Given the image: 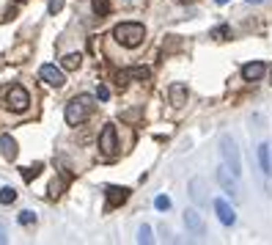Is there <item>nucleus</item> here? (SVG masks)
<instances>
[{
	"label": "nucleus",
	"mask_w": 272,
	"mask_h": 245,
	"mask_svg": "<svg viewBox=\"0 0 272 245\" xmlns=\"http://www.w3.org/2000/svg\"><path fill=\"white\" fill-rule=\"evenodd\" d=\"M64 3H66V0H50V8H47V11H50V14H58L61 8H64Z\"/></svg>",
	"instance_id": "a878e982"
},
{
	"label": "nucleus",
	"mask_w": 272,
	"mask_h": 245,
	"mask_svg": "<svg viewBox=\"0 0 272 245\" xmlns=\"http://www.w3.org/2000/svg\"><path fill=\"white\" fill-rule=\"evenodd\" d=\"M179 3H193V0H179Z\"/></svg>",
	"instance_id": "c756f323"
},
{
	"label": "nucleus",
	"mask_w": 272,
	"mask_h": 245,
	"mask_svg": "<svg viewBox=\"0 0 272 245\" xmlns=\"http://www.w3.org/2000/svg\"><path fill=\"white\" fill-rule=\"evenodd\" d=\"M220 155H223V163L231 168V171L237 173H242V157H239V149H237V141L231 135H223L220 138Z\"/></svg>",
	"instance_id": "20e7f679"
},
{
	"label": "nucleus",
	"mask_w": 272,
	"mask_h": 245,
	"mask_svg": "<svg viewBox=\"0 0 272 245\" xmlns=\"http://www.w3.org/2000/svg\"><path fill=\"white\" fill-rule=\"evenodd\" d=\"M19 223H25V226H30V223H36V212H30V209H25V212H19L17 218Z\"/></svg>",
	"instance_id": "4be33fe9"
},
{
	"label": "nucleus",
	"mask_w": 272,
	"mask_h": 245,
	"mask_svg": "<svg viewBox=\"0 0 272 245\" xmlns=\"http://www.w3.org/2000/svg\"><path fill=\"white\" fill-rule=\"evenodd\" d=\"M237 179H239V176H237L234 171H231V168L225 165V163L217 168V182H220V187H223V190L228 193L231 198H237V196H239V185H237Z\"/></svg>",
	"instance_id": "423d86ee"
},
{
	"label": "nucleus",
	"mask_w": 272,
	"mask_h": 245,
	"mask_svg": "<svg viewBox=\"0 0 272 245\" xmlns=\"http://www.w3.org/2000/svg\"><path fill=\"white\" fill-rule=\"evenodd\" d=\"M154 207L160 209V212H168V209H171V198H168V196H157V198H154Z\"/></svg>",
	"instance_id": "412c9836"
},
{
	"label": "nucleus",
	"mask_w": 272,
	"mask_h": 245,
	"mask_svg": "<svg viewBox=\"0 0 272 245\" xmlns=\"http://www.w3.org/2000/svg\"><path fill=\"white\" fill-rule=\"evenodd\" d=\"M17 141H14L11 135H0V152H3V157L6 160H17Z\"/></svg>",
	"instance_id": "2eb2a0df"
},
{
	"label": "nucleus",
	"mask_w": 272,
	"mask_h": 245,
	"mask_svg": "<svg viewBox=\"0 0 272 245\" xmlns=\"http://www.w3.org/2000/svg\"><path fill=\"white\" fill-rule=\"evenodd\" d=\"M264 72H267L264 61H250V64L242 66V78L248 80V83H256V80H261V78H264Z\"/></svg>",
	"instance_id": "9d476101"
},
{
	"label": "nucleus",
	"mask_w": 272,
	"mask_h": 245,
	"mask_svg": "<svg viewBox=\"0 0 272 245\" xmlns=\"http://www.w3.org/2000/svg\"><path fill=\"white\" fill-rule=\"evenodd\" d=\"M39 78H42L44 83H50L53 88H61V85L66 83L64 69H58L55 64H42V66H39Z\"/></svg>",
	"instance_id": "0eeeda50"
},
{
	"label": "nucleus",
	"mask_w": 272,
	"mask_h": 245,
	"mask_svg": "<svg viewBox=\"0 0 272 245\" xmlns=\"http://www.w3.org/2000/svg\"><path fill=\"white\" fill-rule=\"evenodd\" d=\"M113 39L121 44V47H140L143 39H146V28L140 22H119L113 28Z\"/></svg>",
	"instance_id": "f03ea898"
},
{
	"label": "nucleus",
	"mask_w": 272,
	"mask_h": 245,
	"mask_svg": "<svg viewBox=\"0 0 272 245\" xmlns=\"http://www.w3.org/2000/svg\"><path fill=\"white\" fill-rule=\"evenodd\" d=\"M137 243H140V245L154 243V237H151V226H146V223H143V226L137 229Z\"/></svg>",
	"instance_id": "6ab92c4d"
},
{
	"label": "nucleus",
	"mask_w": 272,
	"mask_h": 245,
	"mask_svg": "<svg viewBox=\"0 0 272 245\" xmlns=\"http://www.w3.org/2000/svg\"><path fill=\"white\" fill-rule=\"evenodd\" d=\"M228 36V25H220V28L212 30V39H225Z\"/></svg>",
	"instance_id": "393cba45"
},
{
	"label": "nucleus",
	"mask_w": 272,
	"mask_h": 245,
	"mask_svg": "<svg viewBox=\"0 0 272 245\" xmlns=\"http://www.w3.org/2000/svg\"><path fill=\"white\" fill-rule=\"evenodd\" d=\"M248 3H250V6H256V3H264V0H248Z\"/></svg>",
	"instance_id": "c85d7f7f"
},
{
	"label": "nucleus",
	"mask_w": 272,
	"mask_h": 245,
	"mask_svg": "<svg viewBox=\"0 0 272 245\" xmlns=\"http://www.w3.org/2000/svg\"><path fill=\"white\" fill-rule=\"evenodd\" d=\"M91 108H94V96H91V94H80V96H74L71 102H66V110H64L66 124H69V127H80L91 116Z\"/></svg>",
	"instance_id": "f257e3e1"
},
{
	"label": "nucleus",
	"mask_w": 272,
	"mask_h": 245,
	"mask_svg": "<svg viewBox=\"0 0 272 245\" xmlns=\"http://www.w3.org/2000/svg\"><path fill=\"white\" fill-rule=\"evenodd\" d=\"M190 198H193L198 207H206V204H209L206 182H204V179H190Z\"/></svg>",
	"instance_id": "1a4fd4ad"
},
{
	"label": "nucleus",
	"mask_w": 272,
	"mask_h": 245,
	"mask_svg": "<svg viewBox=\"0 0 272 245\" xmlns=\"http://www.w3.org/2000/svg\"><path fill=\"white\" fill-rule=\"evenodd\" d=\"M96 99L107 102V99H110V88H107V85H99V88H96Z\"/></svg>",
	"instance_id": "b1692460"
},
{
	"label": "nucleus",
	"mask_w": 272,
	"mask_h": 245,
	"mask_svg": "<svg viewBox=\"0 0 272 245\" xmlns=\"http://www.w3.org/2000/svg\"><path fill=\"white\" fill-rule=\"evenodd\" d=\"M61 187H64V182H61V179H53V182H50V187H47V190H50V198H58V196H61Z\"/></svg>",
	"instance_id": "5701e85b"
},
{
	"label": "nucleus",
	"mask_w": 272,
	"mask_h": 245,
	"mask_svg": "<svg viewBox=\"0 0 272 245\" xmlns=\"http://www.w3.org/2000/svg\"><path fill=\"white\" fill-rule=\"evenodd\" d=\"M184 226H187V232H193V234H204V232H206L204 218L198 215L196 209H187V212H184Z\"/></svg>",
	"instance_id": "9b49d317"
},
{
	"label": "nucleus",
	"mask_w": 272,
	"mask_h": 245,
	"mask_svg": "<svg viewBox=\"0 0 272 245\" xmlns=\"http://www.w3.org/2000/svg\"><path fill=\"white\" fill-rule=\"evenodd\" d=\"M80 64H83V55H80V53H69V55H64V61H61V66H64L66 72L80 69Z\"/></svg>",
	"instance_id": "dca6fc26"
},
{
	"label": "nucleus",
	"mask_w": 272,
	"mask_h": 245,
	"mask_svg": "<svg viewBox=\"0 0 272 245\" xmlns=\"http://www.w3.org/2000/svg\"><path fill=\"white\" fill-rule=\"evenodd\" d=\"M3 105H6L11 113H25L30 108V94L25 85H8L6 94H3Z\"/></svg>",
	"instance_id": "7ed1b4c3"
},
{
	"label": "nucleus",
	"mask_w": 272,
	"mask_h": 245,
	"mask_svg": "<svg viewBox=\"0 0 272 245\" xmlns=\"http://www.w3.org/2000/svg\"><path fill=\"white\" fill-rule=\"evenodd\" d=\"M3 243H8V226L0 221V245H3Z\"/></svg>",
	"instance_id": "bb28decb"
},
{
	"label": "nucleus",
	"mask_w": 272,
	"mask_h": 245,
	"mask_svg": "<svg viewBox=\"0 0 272 245\" xmlns=\"http://www.w3.org/2000/svg\"><path fill=\"white\" fill-rule=\"evenodd\" d=\"M256 157H259L261 171L270 176V173H272V146H270V144H259V152H256Z\"/></svg>",
	"instance_id": "ddd939ff"
},
{
	"label": "nucleus",
	"mask_w": 272,
	"mask_h": 245,
	"mask_svg": "<svg viewBox=\"0 0 272 245\" xmlns=\"http://www.w3.org/2000/svg\"><path fill=\"white\" fill-rule=\"evenodd\" d=\"M168 96H171V105H173V108H182V105H187V85H184V83H173L171 88H168Z\"/></svg>",
	"instance_id": "f8f14e48"
},
{
	"label": "nucleus",
	"mask_w": 272,
	"mask_h": 245,
	"mask_svg": "<svg viewBox=\"0 0 272 245\" xmlns=\"http://www.w3.org/2000/svg\"><path fill=\"white\" fill-rule=\"evenodd\" d=\"M17 201V190H14V187H0V204H14Z\"/></svg>",
	"instance_id": "a211bd4d"
},
{
	"label": "nucleus",
	"mask_w": 272,
	"mask_h": 245,
	"mask_svg": "<svg viewBox=\"0 0 272 245\" xmlns=\"http://www.w3.org/2000/svg\"><path fill=\"white\" fill-rule=\"evenodd\" d=\"M214 212H217L223 226H234V223H237V212H234V207H231L225 198H214Z\"/></svg>",
	"instance_id": "6e6552de"
},
{
	"label": "nucleus",
	"mask_w": 272,
	"mask_h": 245,
	"mask_svg": "<svg viewBox=\"0 0 272 245\" xmlns=\"http://www.w3.org/2000/svg\"><path fill=\"white\" fill-rule=\"evenodd\" d=\"M91 8L96 17H105V14H110V0H91Z\"/></svg>",
	"instance_id": "f3484780"
},
{
	"label": "nucleus",
	"mask_w": 272,
	"mask_h": 245,
	"mask_svg": "<svg viewBox=\"0 0 272 245\" xmlns=\"http://www.w3.org/2000/svg\"><path fill=\"white\" fill-rule=\"evenodd\" d=\"M127 72H130L132 80H148L151 78V72H148L146 66H135V69H127Z\"/></svg>",
	"instance_id": "aec40b11"
},
{
	"label": "nucleus",
	"mask_w": 272,
	"mask_h": 245,
	"mask_svg": "<svg viewBox=\"0 0 272 245\" xmlns=\"http://www.w3.org/2000/svg\"><path fill=\"white\" fill-rule=\"evenodd\" d=\"M127 198H130V190H127V187H116V185L107 187V204H110V207H119Z\"/></svg>",
	"instance_id": "4468645a"
},
{
	"label": "nucleus",
	"mask_w": 272,
	"mask_h": 245,
	"mask_svg": "<svg viewBox=\"0 0 272 245\" xmlns=\"http://www.w3.org/2000/svg\"><path fill=\"white\" fill-rule=\"evenodd\" d=\"M214 3H217V6H225V3H228V0H214Z\"/></svg>",
	"instance_id": "cd10ccee"
},
{
	"label": "nucleus",
	"mask_w": 272,
	"mask_h": 245,
	"mask_svg": "<svg viewBox=\"0 0 272 245\" xmlns=\"http://www.w3.org/2000/svg\"><path fill=\"white\" fill-rule=\"evenodd\" d=\"M99 152L105 157H116L119 155V132L113 124H105L99 132Z\"/></svg>",
	"instance_id": "39448f33"
}]
</instances>
